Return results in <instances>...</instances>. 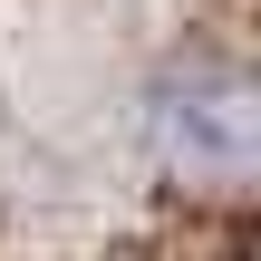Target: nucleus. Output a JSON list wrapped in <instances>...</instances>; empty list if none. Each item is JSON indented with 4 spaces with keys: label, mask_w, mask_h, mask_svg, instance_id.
I'll return each instance as SVG.
<instances>
[{
    "label": "nucleus",
    "mask_w": 261,
    "mask_h": 261,
    "mask_svg": "<svg viewBox=\"0 0 261 261\" xmlns=\"http://www.w3.org/2000/svg\"><path fill=\"white\" fill-rule=\"evenodd\" d=\"M155 155H165V174H184V194H252L261 87L232 58H184V77L155 87Z\"/></svg>",
    "instance_id": "nucleus-1"
}]
</instances>
